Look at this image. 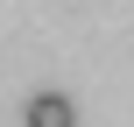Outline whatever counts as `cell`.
I'll return each mask as SVG.
<instances>
[{"mask_svg": "<svg viewBox=\"0 0 134 127\" xmlns=\"http://www.w3.org/2000/svg\"><path fill=\"white\" fill-rule=\"evenodd\" d=\"M21 127H78V106H71L64 92H28V106H21Z\"/></svg>", "mask_w": 134, "mask_h": 127, "instance_id": "cell-1", "label": "cell"}]
</instances>
